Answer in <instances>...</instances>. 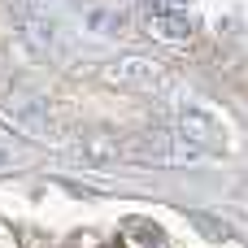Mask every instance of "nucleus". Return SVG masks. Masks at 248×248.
<instances>
[{
	"mask_svg": "<svg viewBox=\"0 0 248 248\" xmlns=\"http://www.w3.org/2000/svg\"><path fill=\"white\" fill-rule=\"evenodd\" d=\"M148 26H153V35H161V39H187V35H192V22H187L183 13H174V9H153V13H148Z\"/></svg>",
	"mask_w": 248,
	"mask_h": 248,
	"instance_id": "2",
	"label": "nucleus"
},
{
	"mask_svg": "<svg viewBox=\"0 0 248 248\" xmlns=\"http://www.w3.org/2000/svg\"><path fill=\"white\" fill-rule=\"evenodd\" d=\"M183 131H187L201 148H209V153L222 148V126H218L209 113H201V109H187V113H183Z\"/></svg>",
	"mask_w": 248,
	"mask_h": 248,
	"instance_id": "1",
	"label": "nucleus"
},
{
	"mask_svg": "<svg viewBox=\"0 0 248 248\" xmlns=\"http://www.w3.org/2000/svg\"><path fill=\"white\" fill-rule=\"evenodd\" d=\"M192 222H196L201 231H209L214 240H227V235H231V227H227V222H218V218H205V214H192Z\"/></svg>",
	"mask_w": 248,
	"mask_h": 248,
	"instance_id": "3",
	"label": "nucleus"
}]
</instances>
